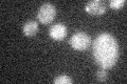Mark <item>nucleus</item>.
<instances>
[{
    "instance_id": "1",
    "label": "nucleus",
    "mask_w": 127,
    "mask_h": 84,
    "mask_svg": "<svg viewBox=\"0 0 127 84\" xmlns=\"http://www.w3.org/2000/svg\"><path fill=\"white\" fill-rule=\"evenodd\" d=\"M93 56L102 68H111L119 58V45L116 38L108 33L98 35L93 42Z\"/></svg>"
},
{
    "instance_id": "2",
    "label": "nucleus",
    "mask_w": 127,
    "mask_h": 84,
    "mask_svg": "<svg viewBox=\"0 0 127 84\" xmlns=\"http://www.w3.org/2000/svg\"><path fill=\"white\" fill-rule=\"evenodd\" d=\"M70 45L74 50H85L87 47L90 45L91 39L88 35L84 32H77L75 33L72 37L70 38Z\"/></svg>"
},
{
    "instance_id": "3",
    "label": "nucleus",
    "mask_w": 127,
    "mask_h": 84,
    "mask_svg": "<svg viewBox=\"0 0 127 84\" xmlns=\"http://www.w3.org/2000/svg\"><path fill=\"white\" fill-rule=\"evenodd\" d=\"M55 14H56L55 6L52 3L47 2V3H43L40 6V9H39L37 13V18L42 23H50L54 19Z\"/></svg>"
},
{
    "instance_id": "4",
    "label": "nucleus",
    "mask_w": 127,
    "mask_h": 84,
    "mask_svg": "<svg viewBox=\"0 0 127 84\" xmlns=\"http://www.w3.org/2000/svg\"><path fill=\"white\" fill-rule=\"evenodd\" d=\"M85 9L88 13L92 15H102L106 11V4L101 0H93L87 3Z\"/></svg>"
},
{
    "instance_id": "5",
    "label": "nucleus",
    "mask_w": 127,
    "mask_h": 84,
    "mask_svg": "<svg viewBox=\"0 0 127 84\" xmlns=\"http://www.w3.org/2000/svg\"><path fill=\"white\" fill-rule=\"evenodd\" d=\"M49 34L55 40H62L67 36V27L63 23H56L50 27Z\"/></svg>"
},
{
    "instance_id": "6",
    "label": "nucleus",
    "mask_w": 127,
    "mask_h": 84,
    "mask_svg": "<svg viewBox=\"0 0 127 84\" xmlns=\"http://www.w3.org/2000/svg\"><path fill=\"white\" fill-rule=\"evenodd\" d=\"M22 31L26 36H29V37L34 36L38 32V23L36 21H33V20L28 21L27 23H25V25H23Z\"/></svg>"
},
{
    "instance_id": "7",
    "label": "nucleus",
    "mask_w": 127,
    "mask_h": 84,
    "mask_svg": "<svg viewBox=\"0 0 127 84\" xmlns=\"http://www.w3.org/2000/svg\"><path fill=\"white\" fill-rule=\"evenodd\" d=\"M53 82L55 84H70L73 82V80L67 75H59L53 80Z\"/></svg>"
},
{
    "instance_id": "8",
    "label": "nucleus",
    "mask_w": 127,
    "mask_h": 84,
    "mask_svg": "<svg viewBox=\"0 0 127 84\" xmlns=\"http://www.w3.org/2000/svg\"><path fill=\"white\" fill-rule=\"evenodd\" d=\"M108 79V73L106 71L105 68H102L96 71V80L97 81H106Z\"/></svg>"
},
{
    "instance_id": "9",
    "label": "nucleus",
    "mask_w": 127,
    "mask_h": 84,
    "mask_svg": "<svg viewBox=\"0 0 127 84\" xmlns=\"http://www.w3.org/2000/svg\"><path fill=\"white\" fill-rule=\"evenodd\" d=\"M126 3L125 0H111L109 2V5L114 10H119Z\"/></svg>"
}]
</instances>
